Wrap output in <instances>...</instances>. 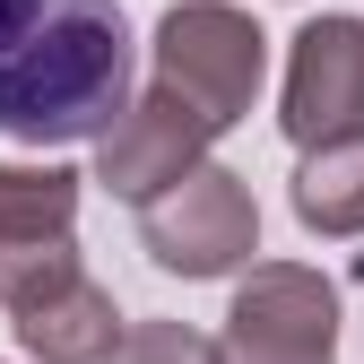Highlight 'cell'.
Segmentation results:
<instances>
[{"label":"cell","mask_w":364,"mask_h":364,"mask_svg":"<svg viewBox=\"0 0 364 364\" xmlns=\"http://www.w3.org/2000/svg\"><path fill=\"white\" fill-rule=\"evenodd\" d=\"M130 113L122 0H0V139L78 148Z\"/></svg>","instance_id":"cell-1"},{"label":"cell","mask_w":364,"mask_h":364,"mask_svg":"<svg viewBox=\"0 0 364 364\" xmlns=\"http://www.w3.org/2000/svg\"><path fill=\"white\" fill-rule=\"evenodd\" d=\"M269 78V35L235 0H173L156 26V87H173L208 130H235Z\"/></svg>","instance_id":"cell-2"},{"label":"cell","mask_w":364,"mask_h":364,"mask_svg":"<svg viewBox=\"0 0 364 364\" xmlns=\"http://www.w3.org/2000/svg\"><path fill=\"white\" fill-rule=\"evenodd\" d=\"M139 243L156 269L173 278H225V269H243L260 252V208H252V182L225 173V165H191L139 208Z\"/></svg>","instance_id":"cell-3"},{"label":"cell","mask_w":364,"mask_h":364,"mask_svg":"<svg viewBox=\"0 0 364 364\" xmlns=\"http://www.w3.org/2000/svg\"><path fill=\"white\" fill-rule=\"evenodd\" d=\"M217 364H338V295L304 260H252L235 287Z\"/></svg>","instance_id":"cell-4"},{"label":"cell","mask_w":364,"mask_h":364,"mask_svg":"<svg viewBox=\"0 0 364 364\" xmlns=\"http://www.w3.org/2000/svg\"><path fill=\"white\" fill-rule=\"evenodd\" d=\"M208 139H217V130H208L191 105H182L173 87H148V96H139V105H130V113L105 130V139H96V182H105L113 200L148 208V200L173 191L191 165H208Z\"/></svg>","instance_id":"cell-5"},{"label":"cell","mask_w":364,"mask_h":364,"mask_svg":"<svg viewBox=\"0 0 364 364\" xmlns=\"http://www.w3.org/2000/svg\"><path fill=\"white\" fill-rule=\"evenodd\" d=\"M278 122H287L295 148L355 139V130H364V18H312L295 35Z\"/></svg>","instance_id":"cell-6"},{"label":"cell","mask_w":364,"mask_h":364,"mask_svg":"<svg viewBox=\"0 0 364 364\" xmlns=\"http://www.w3.org/2000/svg\"><path fill=\"white\" fill-rule=\"evenodd\" d=\"M9 321H18L26 355H43V364H113V347H122V312L96 278H70L61 295L9 312Z\"/></svg>","instance_id":"cell-7"},{"label":"cell","mask_w":364,"mask_h":364,"mask_svg":"<svg viewBox=\"0 0 364 364\" xmlns=\"http://www.w3.org/2000/svg\"><path fill=\"white\" fill-rule=\"evenodd\" d=\"M295 217L312 235H364V130L355 139H321L295 165Z\"/></svg>","instance_id":"cell-8"},{"label":"cell","mask_w":364,"mask_h":364,"mask_svg":"<svg viewBox=\"0 0 364 364\" xmlns=\"http://www.w3.org/2000/svg\"><path fill=\"white\" fill-rule=\"evenodd\" d=\"M70 217H78V173L70 165H0V243L70 235Z\"/></svg>","instance_id":"cell-9"},{"label":"cell","mask_w":364,"mask_h":364,"mask_svg":"<svg viewBox=\"0 0 364 364\" xmlns=\"http://www.w3.org/2000/svg\"><path fill=\"white\" fill-rule=\"evenodd\" d=\"M70 278H87V269H78V252H70V235H43V243H0V304H9V312H26V304H43V295H61Z\"/></svg>","instance_id":"cell-10"},{"label":"cell","mask_w":364,"mask_h":364,"mask_svg":"<svg viewBox=\"0 0 364 364\" xmlns=\"http://www.w3.org/2000/svg\"><path fill=\"white\" fill-rule=\"evenodd\" d=\"M113 364H217V338H200L191 321H130Z\"/></svg>","instance_id":"cell-11"}]
</instances>
